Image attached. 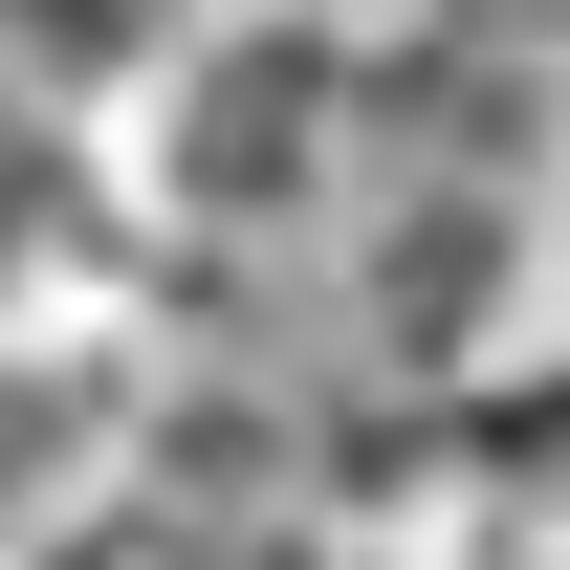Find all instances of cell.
<instances>
[{"instance_id":"1","label":"cell","mask_w":570,"mask_h":570,"mask_svg":"<svg viewBox=\"0 0 570 570\" xmlns=\"http://www.w3.org/2000/svg\"><path fill=\"white\" fill-rule=\"evenodd\" d=\"M352 176V22H242L176 88V219H330Z\"/></svg>"},{"instance_id":"2","label":"cell","mask_w":570,"mask_h":570,"mask_svg":"<svg viewBox=\"0 0 570 570\" xmlns=\"http://www.w3.org/2000/svg\"><path fill=\"white\" fill-rule=\"evenodd\" d=\"M88 417H110V395H67V373H0V527H45V504H67Z\"/></svg>"}]
</instances>
